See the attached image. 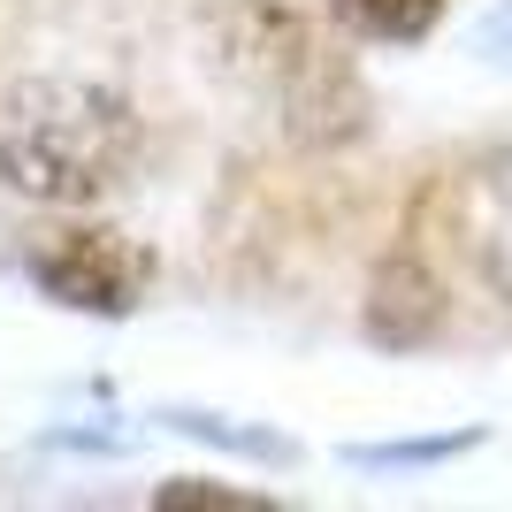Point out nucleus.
Segmentation results:
<instances>
[{"label":"nucleus","mask_w":512,"mask_h":512,"mask_svg":"<svg viewBox=\"0 0 512 512\" xmlns=\"http://www.w3.org/2000/svg\"><path fill=\"white\" fill-rule=\"evenodd\" d=\"M146 123L123 85L31 69L0 92V184L39 207H100L138 169Z\"/></svg>","instance_id":"1"},{"label":"nucleus","mask_w":512,"mask_h":512,"mask_svg":"<svg viewBox=\"0 0 512 512\" xmlns=\"http://www.w3.org/2000/svg\"><path fill=\"white\" fill-rule=\"evenodd\" d=\"M245 31H230V54L276 92V115L299 146H352L367 130V85L352 62H337L329 46L283 8H245Z\"/></svg>","instance_id":"2"},{"label":"nucleus","mask_w":512,"mask_h":512,"mask_svg":"<svg viewBox=\"0 0 512 512\" xmlns=\"http://www.w3.org/2000/svg\"><path fill=\"white\" fill-rule=\"evenodd\" d=\"M23 276L39 299H54L62 314H92V321H130L153 291V253L130 230H107V222H69V230H46L31 253H23Z\"/></svg>","instance_id":"3"},{"label":"nucleus","mask_w":512,"mask_h":512,"mask_svg":"<svg viewBox=\"0 0 512 512\" xmlns=\"http://www.w3.org/2000/svg\"><path fill=\"white\" fill-rule=\"evenodd\" d=\"M444 214H451V237H459L467 268L482 276V291L497 306H512V146L474 153L444 184Z\"/></svg>","instance_id":"4"},{"label":"nucleus","mask_w":512,"mask_h":512,"mask_svg":"<svg viewBox=\"0 0 512 512\" xmlns=\"http://www.w3.org/2000/svg\"><path fill=\"white\" fill-rule=\"evenodd\" d=\"M360 329H367V344H383V352H428V344L444 337V283L428 276L413 253L375 260Z\"/></svg>","instance_id":"5"},{"label":"nucleus","mask_w":512,"mask_h":512,"mask_svg":"<svg viewBox=\"0 0 512 512\" xmlns=\"http://www.w3.org/2000/svg\"><path fill=\"white\" fill-rule=\"evenodd\" d=\"M146 421L184 436V444L253 459V467H299V436H283V428H268V421H237V413H214V406H153Z\"/></svg>","instance_id":"6"},{"label":"nucleus","mask_w":512,"mask_h":512,"mask_svg":"<svg viewBox=\"0 0 512 512\" xmlns=\"http://www.w3.org/2000/svg\"><path fill=\"white\" fill-rule=\"evenodd\" d=\"M490 428H436V436H390V444H344V467L360 474H428V467H451L482 451Z\"/></svg>","instance_id":"7"},{"label":"nucleus","mask_w":512,"mask_h":512,"mask_svg":"<svg viewBox=\"0 0 512 512\" xmlns=\"http://www.w3.org/2000/svg\"><path fill=\"white\" fill-rule=\"evenodd\" d=\"M329 16L352 31V39L375 46H421L436 23H444V0H329Z\"/></svg>","instance_id":"8"},{"label":"nucleus","mask_w":512,"mask_h":512,"mask_svg":"<svg viewBox=\"0 0 512 512\" xmlns=\"http://www.w3.org/2000/svg\"><path fill=\"white\" fill-rule=\"evenodd\" d=\"M161 512H276L268 490H230V482H214V474H176L153 490Z\"/></svg>","instance_id":"9"},{"label":"nucleus","mask_w":512,"mask_h":512,"mask_svg":"<svg viewBox=\"0 0 512 512\" xmlns=\"http://www.w3.org/2000/svg\"><path fill=\"white\" fill-rule=\"evenodd\" d=\"M474 54H482V62H497V69H512V0L474 23Z\"/></svg>","instance_id":"10"}]
</instances>
